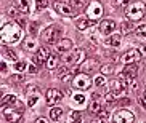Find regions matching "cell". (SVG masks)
I'll return each mask as SVG.
<instances>
[{
  "instance_id": "39",
  "label": "cell",
  "mask_w": 146,
  "mask_h": 123,
  "mask_svg": "<svg viewBox=\"0 0 146 123\" xmlns=\"http://www.w3.org/2000/svg\"><path fill=\"white\" fill-rule=\"evenodd\" d=\"M130 2L132 0H116V5L117 7H127V5H130Z\"/></svg>"
},
{
  "instance_id": "36",
  "label": "cell",
  "mask_w": 146,
  "mask_h": 123,
  "mask_svg": "<svg viewBox=\"0 0 146 123\" xmlns=\"http://www.w3.org/2000/svg\"><path fill=\"white\" fill-rule=\"evenodd\" d=\"M95 85L96 86H103L104 85V75H98V77H95Z\"/></svg>"
},
{
  "instance_id": "13",
  "label": "cell",
  "mask_w": 146,
  "mask_h": 123,
  "mask_svg": "<svg viewBox=\"0 0 146 123\" xmlns=\"http://www.w3.org/2000/svg\"><path fill=\"white\" fill-rule=\"evenodd\" d=\"M88 16L92 18V21H96L100 16H101V13H103V8H101V5L98 2H92V5L88 7Z\"/></svg>"
},
{
  "instance_id": "17",
  "label": "cell",
  "mask_w": 146,
  "mask_h": 123,
  "mask_svg": "<svg viewBox=\"0 0 146 123\" xmlns=\"http://www.w3.org/2000/svg\"><path fill=\"white\" fill-rule=\"evenodd\" d=\"M2 106H19L21 107V104H19V101L16 99V96H13V94H5L3 99H2Z\"/></svg>"
},
{
  "instance_id": "38",
  "label": "cell",
  "mask_w": 146,
  "mask_h": 123,
  "mask_svg": "<svg viewBox=\"0 0 146 123\" xmlns=\"http://www.w3.org/2000/svg\"><path fill=\"white\" fill-rule=\"evenodd\" d=\"M72 98H74V101L79 102V104H84V102H85V96H84V94H74Z\"/></svg>"
},
{
  "instance_id": "45",
  "label": "cell",
  "mask_w": 146,
  "mask_h": 123,
  "mask_svg": "<svg viewBox=\"0 0 146 123\" xmlns=\"http://www.w3.org/2000/svg\"><path fill=\"white\" fill-rule=\"evenodd\" d=\"M27 70H29L31 74H35V72H37V67H35V66H29V67H27Z\"/></svg>"
},
{
  "instance_id": "1",
  "label": "cell",
  "mask_w": 146,
  "mask_h": 123,
  "mask_svg": "<svg viewBox=\"0 0 146 123\" xmlns=\"http://www.w3.org/2000/svg\"><path fill=\"white\" fill-rule=\"evenodd\" d=\"M0 35H2L3 45H10V43L19 42L21 37H23L21 26L18 24V22H7V24L2 27V30H0Z\"/></svg>"
},
{
  "instance_id": "9",
  "label": "cell",
  "mask_w": 146,
  "mask_h": 123,
  "mask_svg": "<svg viewBox=\"0 0 146 123\" xmlns=\"http://www.w3.org/2000/svg\"><path fill=\"white\" fill-rule=\"evenodd\" d=\"M45 98H47V104H48V106L53 107L55 104H58V102L63 99V93H61L60 89H56V88H50V89H47Z\"/></svg>"
},
{
  "instance_id": "46",
  "label": "cell",
  "mask_w": 146,
  "mask_h": 123,
  "mask_svg": "<svg viewBox=\"0 0 146 123\" xmlns=\"http://www.w3.org/2000/svg\"><path fill=\"white\" fill-rule=\"evenodd\" d=\"M0 70H2V72H5V70H7V64H5V61H2V62H0Z\"/></svg>"
},
{
  "instance_id": "35",
  "label": "cell",
  "mask_w": 146,
  "mask_h": 123,
  "mask_svg": "<svg viewBox=\"0 0 146 123\" xmlns=\"http://www.w3.org/2000/svg\"><path fill=\"white\" fill-rule=\"evenodd\" d=\"M27 30H29V34H32V35L39 34V32H37V24H35V22H31V24L27 26Z\"/></svg>"
},
{
  "instance_id": "8",
  "label": "cell",
  "mask_w": 146,
  "mask_h": 123,
  "mask_svg": "<svg viewBox=\"0 0 146 123\" xmlns=\"http://www.w3.org/2000/svg\"><path fill=\"white\" fill-rule=\"evenodd\" d=\"M53 8L60 13V14H64V16H76L77 14V11H76L74 7H71L68 3H63V2H55L53 3Z\"/></svg>"
},
{
  "instance_id": "31",
  "label": "cell",
  "mask_w": 146,
  "mask_h": 123,
  "mask_svg": "<svg viewBox=\"0 0 146 123\" xmlns=\"http://www.w3.org/2000/svg\"><path fill=\"white\" fill-rule=\"evenodd\" d=\"M10 82L11 83H21V82H24V75L23 74H15V75L10 77Z\"/></svg>"
},
{
  "instance_id": "30",
  "label": "cell",
  "mask_w": 146,
  "mask_h": 123,
  "mask_svg": "<svg viewBox=\"0 0 146 123\" xmlns=\"http://www.w3.org/2000/svg\"><path fill=\"white\" fill-rule=\"evenodd\" d=\"M96 66H98V61L93 59L92 62H87V64H84V66H82V72L85 74L87 70H88V69H93V67H96Z\"/></svg>"
},
{
  "instance_id": "7",
  "label": "cell",
  "mask_w": 146,
  "mask_h": 123,
  "mask_svg": "<svg viewBox=\"0 0 146 123\" xmlns=\"http://www.w3.org/2000/svg\"><path fill=\"white\" fill-rule=\"evenodd\" d=\"M85 61V51L84 50H80V48H77V50H74L71 55H68L64 58V62L68 64H80V62H84Z\"/></svg>"
},
{
  "instance_id": "3",
  "label": "cell",
  "mask_w": 146,
  "mask_h": 123,
  "mask_svg": "<svg viewBox=\"0 0 146 123\" xmlns=\"http://www.w3.org/2000/svg\"><path fill=\"white\" fill-rule=\"evenodd\" d=\"M60 35H61V29L58 26H50L42 32V40L48 45H53V43H58L60 40Z\"/></svg>"
},
{
  "instance_id": "28",
  "label": "cell",
  "mask_w": 146,
  "mask_h": 123,
  "mask_svg": "<svg viewBox=\"0 0 146 123\" xmlns=\"http://www.w3.org/2000/svg\"><path fill=\"white\" fill-rule=\"evenodd\" d=\"M100 70H101V75H109V74L114 72V64H103L100 67Z\"/></svg>"
},
{
  "instance_id": "2",
  "label": "cell",
  "mask_w": 146,
  "mask_h": 123,
  "mask_svg": "<svg viewBox=\"0 0 146 123\" xmlns=\"http://www.w3.org/2000/svg\"><path fill=\"white\" fill-rule=\"evenodd\" d=\"M146 14V5L143 2H133V3L125 7V16L129 21H140Z\"/></svg>"
},
{
  "instance_id": "22",
  "label": "cell",
  "mask_w": 146,
  "mask_h": 123,
  "mask_svg": "<svg viewBox=\"0 0 146 123\" xmlns=\"http://www.w3.org/2000/svg\"><path fill=\"white\" fill-rule=\"evenodd\" d=\"M88 111H90L92 114H101V112H103V106H101V102H100L98 99H93L90 107H88Z\"/></svg>"
},
{
  "instance_id": "41",
  "label": "cell",
  "mask_w": 146,
  "mask_h": 123,
  "mask_svg": "<svg viewBox=\"0 0 146 123\" xmlns=\"http://www.w3.org/2000/svg\"><path fill=\"white\" fill-rule=\"evenodd\" d=\"M37 89H39V88H37L34 83H31V85L26 88V93H34V91H37Z\"/></svg>"
},
{
  "instance_id": "37",
  "label": "cell",
  "mask_w": 146,
  "mask_h": 123,
  "mask_svg": "<svg viewBox=\"0 0 146 123\" xmlns=\"http://www.w3.org/2000/svg\"><path fill=\"white\" fill-rule=\"evenodd\" d=\"M104 99H106V102H114L117 99V94H114V93H111V91H109V93L104 96Z\"/></svg>"
},
{
  "instance_id": "10",
  "label": "cell",
  "mask_w": 146,
  "mask_h": 123,
  "mask_svg": "<svg viewBox=\"0 0 146 123\" xmlns=\"http://www.w3.org/2000/svg\"><path fill=\"white\" fill-rule=\"evenodd\" d=\"M140 59H141V55H140V51L138 50H129L127 53L122 55V58H120V61L125 62V66H127V64H135V62H138Z\"/></svg>"
},
{
  "instance_id": "29",
  "label": "cell",
  "mask_w": 146,
  "mask_h": 123,
  "mask_svg": "<svg viewBox=\"0 0 146 123\" xmlns=\"http://www.w3.org/2000/svg\"><path fill=\"white\" fill-rule=\"evenodd\" d=\"M135 34H137L138 38H146V24L138 26L137 29H135Z\"/></svg>"
},
{
  "instance_id": "14",
  "label": "cell",
  "mask_w": 146,
  "mask_h": 123,
  "mask_svg": "<svg viewBox=\"0 0 146 123\" xmlns=\"http://www.w3.org/2000/svg\"><path fill=\"white\" fill-rule=\"evenodd\" d=\"M116 29H117V24L112 21V19H104V21L101 22V26H100V30H101V34H104V35L112 34Z\"/></svg>"
},
{
  "instance_id": "33",
  "label": "cell",
  "mask_w": 146,
  "mask_h": 123,
  "mask_svg": "<svg viewBox=\"0 0 146 123\" xmlns=\"http://www.w3.org/2000/svg\"><path fill=\"white\" fill-rule=\"evenodd\" d=\"M37 101H39V96H37V94L29 96V99H27V107H34L35 104H37Z\"/></svg>"
},
{
  "instance_id": "19",
  "label": "cell",
  "mask_w": 146,
  "mask_h": 123,
  "mask_svg": "<svg viewBox=\"0 0 146 123\" xmlns=\"http://www.w3.org/2000/svg\"><path fill=\"white\" fill-rule=\"evenodd\" d=\"M15 5H16V8L19 10L21 13H29L31 11L29 0H16V2H15Z\"/></svg>"
},
{
  "instance_id": "27",
  "label": "cell",
  "mask_w": 146,
  "mask_h": 123,
  "mask_svg": "<svg viewBox=\"0 0 146 123\" xmlns=\"http://www.w3.org/2000/svg\"><path fill=\"white\" fill-rule=\"evenodd\" d=\"M69 123H82V114L79 111H72L69 115Z\"/></svg>"
},
{
  "instance_id": "18",
  "label": "cell",
  "mask_w": 146,
  "mask_h": 123,
  "mask_svg": "<svg viewBox=\"0 0 146 123\" xmlns=\"http://www.w3.org/2000/svg\"><path fill=\"white\" fill-rule=\"evenodd\" d=\"M120 42H122V35L120 34H112L111 37L106 38V45H109V47H119Z\"/></svg>"
},
{
  "instance_id": "34",
  "label": "cell",
  "mask_w": 146,
  "mask_h": 123,
  "mask_svg": "<svg viewBox=\"0 0 146 123\" xmlns=\"http://www.w3.org/2000/svg\"><path fill=\"white\" fill-rule=\"evenodd\" d=\"M35 5H37V10H43L48 7V0H35Z\"/></svg>"
},
{
  "instance_id": "23",
  "label": "cell",
  "mask_w": 146,
  "mask_h": 123,
  "mask_svg": "<svg viewBox=\"0 0 146 123\" xmlns=\"http://www.w3.org/2000/svg\"><path fill=\"white\" fill-rule=\"evenodd\" d=\"M61 115H63V109H61V107H55V106H53L52 109H50V118H52L53 122L60 120Z\"/></svg>"
},
{
  "instance_id": "5",
  "label": "cell",
  "mask_w": 146,
  "mask_h": 123,
  "mask_svg": "<svg viewBox=\"0 0 146 123\" xmlns=\"http://www.w3.org/2000/svg\"><path fill=\"white\" fill-rule=\"evenodd\" d=\"M112 118H114V123H133L135 115L129 109H119L116 114L112 115Z\"/></svg>"
},
{
  "instance_id": "20",
  "label": "cell",
  "mask_w": 146,
  "mask_h": 123,
  "mask_svg": "<svg viewBox=\"0 0 146 123\" xmlns=\"http://www.w3.org/2000/svg\"><path fill=\"white\" fill-rule=\"evenodd\" d=\"M92 26V21H88V18H79L77 21H76V27H77L79 30H85V29H88Z\"/></svg>"
},
{
  "instance_id": "15",
  "label": "cell",
  "mask_w": 146,
  "mask_h": 123,
  "mask_svg": "<svg viewBox=\"0 0 146 123\" xmlns=\"http://www.w3.org/2000/svg\"><path fill=\"white\" fill-rule=\"evenodd\" d=\"M109 88H111V93L119 96V94L125 89V82L120 80V78H114V80L109 82Z\"/></svg>"
},
{
  "instance_id": "43",
  "label": "cell",
  "mask_w": 146,
  "mask_h": 123,
  "mask_svg": "<svg viewBox=\"0 0 146 123\" xmlns=\"http://www.w3.org/2000/svg\"><path fill=\"white\" fill-rule=\"evenodd\" d=\"M138 51H140V55L146 56V45H143V47H140V48H138Z\"/></svg>"
},
{
  "instance_id": "32",
  "label": "cell",
  "mask_w": 146,
  "mask_h": 123,
  "mask_svg": "<svg viewBox=\"0 0 146 123\" xmlns=\"http://www.w3.org/2000/svg\"><path fill=\"white\" fill-rule=\"evenodd\" d=\"M27 69V64L23 62V61H18V62H15V70L16 72H23V70H26Z\"/></svg>"
},
{
  "instance_id": "49",
  "label": "cell",
  "mask_w": 146,
  "mask_h": 123,
  "mask_svg": "<svg viewBox=\"0 0 146 123\" xmlns=\"http://www.w3.org/2000/svg\"><path fill=\"white\" fill-rule=\"evenodd\" d=\"M93 123H106V118H101V117H100L98 120H95Z\"/></svg>"
},
{
  "instance_id": "48",
  "label": "cell",
  "mask_w": 146,
  "mask_h": 123,
  "mask_svg": "<svg viewBox=\"0 0 146 123\" xmlns=\"http://www.w3.org/2000/svg\"><path fill=\"white\" fill-rule=\"evenodd\" d=\"M10 14H11V16H18V10L16 8H11V10H10Z\"/></svg>"
},
{
  "instance_id": "44",
  "label": "cell",
  "mask_w": 146,
  "mask_h": 123,
  "mask_svg": "<svg viewBox=\"0 0 146 123\" xmlns=\"http://www.w3.org/2000/svg\"><path fill=\"white\" fill-rule=\"evenodd\" d=\"M18 24H19V26H21V27H26V21H24V19H23V18H19V19H18Z\"/></svg>"
},
{
  "instance_id": "4",
  "label": "cell",
  "mask_w": 146,
  "mask_h": 123,
  "mask_svg": "<svg viewBox=\"0 0 146 123\" xmlns=\"http://www.w3.org/2000/svg\"><path fill=\"white\" fill-rule=\"evenodd\" d=\"M92 85V80H90V77L87 75V74H76L74 75V80H72V86L74 88H77V89H88Z\"/></svg>"
},
{
  "instance_id": "26",
  "label": "cell",
  "mask_w": 146,
  "mask_h": 123,
  "mask_svg": "<svg viewBox=\"0 0 146 123\" xmlns=\"http://www.w3.org/2000/svg\"><path fill=\"white\" fill-rule=\"evenodd\" d=\"M47 67L50 69V70H53V69L58 67V56H56V55H50V58L47 59Z\"/></svg>"
},
{
  "instance_id": "42",
  "label": "cell",
  "mask_w": 146,
  "mask_h": 123,
  "mask_svg": "<svg viewBox=\"0 0 146 123\" xmlns=\"http://www.w3.org/2000/svg\"><path fill=\"white\" fill-rule=\"evenodd\" d=\"M138 104H140L143 109H146V98L145 96H140V98H138Z\"/></svg>"
},
{
  "instance_id": "47",
  "label": "cell",
  "mask_w": 146,
  "mask_h": 123,
  "mask_svg": "<svg viewBox=\"0 0 146 123\" xmlns=\"http://www.w3.org/2000/svg\"><path fill=\"white\" fill-rule=\"evenodd\" d=\"M35 123H48V120H47V118H43V117H40V118L35 120Z\"/></svg>"
},
{
  "instance_id": "21",
  "label": "cell",
  "mask_w": 146,
  "mask_h": 123,
  "mask_svg": "<svg viewBox=\"0 0 146 123\" xmlns=\"http://www.w3.org/2000/svg\"><path fill=\"white\" fill-rule=\"evenodd\" d=\"M37 47H39V43H37V40H35L34 37H27L26 40H24V48H26L27 51H35Z\"/></svg>"
},
{
  "instance_id": "6",
  "label": "cell",
  "mask_w": 146,
  "mask_h": 123,
  "mask_svg": "<svg viewBox=\"0 0 146 123\" xmlns=\"http://www.w3.org/2000/svg\"><path fill=\"white\" fill-rule=\"evenodd\" d=\"M137 74H138V66L137 64H127V66L124 67V70L120 72L119 78L130 83V80H133V78L137 77Z\"/></svg>"
},
{
  "instance_id": "11",
  "label": "cell",
  "mask_w": 146,
  "mask_h": 123,
  "mask_svg": "<svg viewBox=\"0 0 146 123\" xmlns=\"http://www.w3.org/2000/svg\"><path fill=\"white\" fill-rule=\"evenodd\" d=\"M2 109H3V117L10 123H18L21 120V111H13V109H8L7 106H2Z\"/></svg>"
},
{
  "instance_id": "51",
  "label": "cell",
  "mask_w": 146,
  "mask_h": 123,
  "mask_svg": "<svg viewBox=\"0 0 146 123\" xmlns=\"http://www.w3.org/2000/svg\"><path fill=\"white\" fill-rule=\"evenodd\" d=\"M82 2H84V3H85V0H82Z\"/></svg>"
},
{
  "instance_id": "50",
  "label": "cell",
  "mask_w": 146,
  "mask_h": 123,
  "mask_svg": "<svg viewBox=\"0 0 146 123\" xmlns=\"http://www.w3.org/2000/svg\"><path fill=\"white\" fill-rule=\"evenodd\" d=\"M145 98H146V91H145Z\"/></svg>"
},
{
  "instance_id": "24",
  "label": "cell",
  "mask_w": 146,
  "mask_h": 123,
  "mask_svg": "<svg viewBox=\"0 0 146 123\" xmlns=\"http://www.w3.org/2000/svg\"><path fill=\"white\" fill-rule=\"evenodd\" d=\"M56 75L60 77V78H61L63 82H66V80L69 78V77H71V70H69V67H66V66H64V67H60V69H58Z\"/></svg>"
},
{
  "instance_id": "40",
  "label": "cell",
  "mask_w": 146,
  "mask_h": 123,
  "mask_svg": "<svg viewBox=\"0 0 146 123\" xmlns=\"http://www.w3.org/2000/svg\"><path fill=\"white\" fill-rule=\"evenodd\" d=\"M7 55H8L10 56V58H11V59H16V51H13V50H11V48H7Z\"/></svg>"
},
{
  "instance_id": "16",
  "label": "cell",
  "mask_w": 146,
  "mask_h": 123,
  "mask_svg": "<svg viewBox=\"0 0 146 123\" xmlns=\"http://www.w3.org/2000/svg\"><path fill=\"white\" fill-rule=\"evenodd\" d=\"M72 50V42L69 40V38H61L60 42L56 43V51L58 53H68V51Z\"/></svg>"
},
{
  "instance_id": "25",
  "label": "cell",
  "mask_w": 146,
  "mask_h": 123,
  "mask_svg": "<svg viewBox=\"0 0 146 123\" xmlns=\"http://www.w3.org/2000/svg\"><path fill=\"white\" fill-rule=\"evenodd\" d=\"M133 29V26H132V21H125L120 24V35H127L130 34V30Z\"/></svg>"
},
{
  "instance_id": "12",
  "label": "cell",
  "mask_w": 146,
  "mask_h": 123,
  "mask_svg": "<svg viewBox=\"0 0 146 123\" xmlns=\"http://www.w3.org/2000/svg\"><path fill=\"white\" fill-rule=\"evenodd\" d=\"M48 58H50V50H48L47 47H40V50L35 53V56L32 58V61H34V64H37V66H42Z\"/></svg>"
}]
</instances>
